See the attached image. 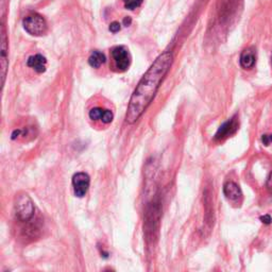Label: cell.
Instances as JSON below:
<instances>
[{
	"label": "cell",
	"mask_w": 272,
	"mask_h": 272,
	"mask_svg": "<svg viewBox=\"0 0 272 272\" xmlns=\"http://www.w3.org/2000/svg\"><path fill=\"white\" fill-rule=\"evenodd\" d=\"M172 62L173 54L171 51H164L146 71L131 96L126 114L127 123H135L147 111V109L156 97L162 82L170 69Z\"/></svg>",
	"instance_id": "obj_1"
},
{
	"label": "cell",
	"mask_w": 272,
	"mask_h": 272,
	"mask_svg": "<svg viewBox=\"0 0 272 272\" xmlns=\"http://www.w3.org/2000/svg\"><path fill=\"white\" fill-rule=\"evenodd\" d=\"M25 30L33 36H41L47 32V23L40 14H31L23 20Z\"/></svg>",
	"instance_id": "obj_2"
},
{
	"label": "cell",
	"mask_w": 272,
	"mask_h": 272,
	"mask_svg": "<svg viewBox=\"0 0 272 272\" xmlns=\"http://www.w3.org/2000/svg\"><path fill=\"white\" fill-rule=\"evenodd\" d=\"M34 204L31 198L24 194L17 197L15 202V212L16 217L20 221H29L34 216Z\"/></svg>",
	"instance_id": "obj_3"
},
{
	"label": "cell",
	"mask_w": 272,
	"mask_h": 272,
	"mask_svg": "<svg viewBox=\"0 0 272 272\" xmlns=\"http://www.w3.org/2000/svg\"><path fill=\"white\" fill-rule=\"evenodd\" d=\"M115 67L119 71H126L131 64V54L123 46L115 47L112 51Z\"/></svg>",
	"instance_id": "obj_4"
},
{
	"label": "cell",
	"mask_w": 272,
	"mask_h": 272,
	"mask_svg": "<svg viewBox=\"0 0 272 272\" xmlns=\"http://www.w3.org/2000/svg\"><path fill=\"white\" fill-rule=\"evenodd\" d=\"M90 175L85 172H78L72 176L73 192L78 198H82L86 195L88 188H90Z\"/></svg>",
	"instance_id": "obj_5"
},
{
	"label": "cell",
	"mask_w": 272,
	"mask_h": 272,
	"mask_svg": "<svg viewBox=\"0 0 272 272\" xmlns=\"http://www.w3.org/2000/svg\"><path fill=\"white\" fill-rule=\"evenodd\" d=\"M9 45H8V36H6L5 27L2 24L1 25V61H0V65H1V79H2V87L5 82L6 71H8L9 67Z\"/></svg>",
	"instance_id": "obj_6"
},
{
	"label": "cell",
	"mask_w": 272,
	"mask_h": 272,
	"mask_svg": "<svg viewBox=\"0 0 272 272\" xmlns=\"http://www.w3.org/2000/svg\"><path fill=\"white\" fill-rule=\"evenodd\" d=\"M239 122L237 120V116H234L231 119L225 121L223 124L220 126V128L215 134V139L216 141H223V139L234 135L237 132Z\"/></svg>",
	"instance_id": "obj_7"
},
{
	"label": "cell",
	"mask_w": 272,
	"mask_h": 272,
	"mask_svg": "<svg viewBox=\"0 0 272 272\" xmlns=\"http://www.w3.org/2000/svg\"><path fill=\"white\" fill-rule=\"evenodd\" d=\"M241 0H223L220 9V21H229L236 15Z\"/></svg>",
	"instance_id": "obj_8"
},
{
	"label": "cell",
	"mask_w": 272,
	"mask_h": 272,
	"mask_svg": "<svg viewBox=\"0 0 272 272\" xmlns=\"http://www.w3.org/2000/svg\"><path fill=\"white\" fill-rule=\"evenodd\" d=\"M223 194L225 198L231 202H239L242 198L240 187L235 182H226L223 186Z\"/></svg>",
	"instance_id": "obj_9"
},
{
	"label": "cell",
	"mask_w": 272,
	"mask_h": 272,
	"mask_svg": "<svg viewBox=\"0 0 272 272\" xmlns=\"http://www.w3.org/2000/svg\"><path fill=\"white\" fill-rule=\"evenodd\" d=\"M240 66L244 69H251L256 63V51L253 47H250L242 51L239 58Z\"/></svg>",
	"instance_id": "obj_10"
},
{
	"label": "cell",
	"mask_w": 272,
	"mask_h": 272,
	"mask_svg": "<svg viewBox=\"0 0 272 272\" xmlns=\"http://www.w3.org/2000/svg\"><path fill=\"white\" fill-rule=\"evenodd\" d=\"M90 118L92 120H100L104 123H109L113 121L114 115L109 109H105L101 108H94L90 111Z\"/></svg>",
	"instance_id": "obj_11"
},
{
	"label": "cell",
	"mask_w": 272,
	"mask_h": 272,
	"mask_svg": "<svg viewBox=\"0 0 272 272\" xmlns=\"http://www.w3.org/2000/svg\"><path fill=\"white\" fill-rule=\"evenodd\" d=\"M27 65L30 68L34 69L36 72L42 73V72L46 71L47 60H46V57L42 54H35V55H31L28 58Z\"/></svg>",
	"instance_id": "obj_12"
},
{
	"label": "cell",
	"mask_w": 272,
	"mask_h": 272,
	"mask_svg": "<svg viewBox=\"0 0 272 272\" xmlns=\"http://www.w3.org/2000/svg\"><path fill=\"white\" fill-rule=\"evenodd\" d=\"M88 63L94 68H99L102 64L106 63V55L98 50H95L88 57Z\"/></svg>",
	"instance_id": "obj_13"
},
{
	"label": "cell",
	"mask_w": 272,
	"mask_h": 272,
	"mask_svg": "<svg viewBox=\"0 0 272 272\" xmlns=\"http://www.w3.org/2000/svg\"><path fill=\"white\" fill-rule=\"evenodd\" d=\"M123 3L124 6H126V9L132 11L139 8L143 3V0H123Z\"/></svg>",
	"instance_id": "obj_14"
},
{
	"label": "cell",
	"mask_w": 272,
	"mask_h": 272,
	"mask_svg": "<svg viewBox=\"0 0 272 272\" xmlns=\"http://www.w3.org/2000/svg\"><path fill=\"white\" fill-rule=\"evenodd\" d=\"M262 142L265 146H269L272 144V134H265L262 137Z\"/></svg>",
	"instance_id": "obj_15"
},
{
	"label": "cell",
	"mask_w": 272,
	"mask_h": 272,
	"mask_svg": "<svg viewBox=\"0 0 272 272\" xmlns=\"http://www.w3.org/2000/svg\"><path fill=\"white\" fill-rule=\"evenodd\" d=\"M109 31L113 33H117L118 31H120V24L117 23V21H114V23L109 25Z\"/></svg>",
	"instance_id": "obj_16"
},
{
	"label": "cell",
	"mask_w": 272,
	"mask_h": 272,
	"mask_svg": "<svg viewBox=\"0 0 272 272\" xmlns=\"http://www.w3.org/2000/svg\"><path fill=\"white\" fill-rule=\"evenodd\" d=\"M261 221L264 224H270L272 222V218L270 217V215H264L261 217Z\"/></svg>",
	"instance_id": "obj_17"
},
{
	"label": "cell",
	"mask_w": 272,
	"mask_h": 272,
	"mask_svg": "<svg viewBox=\"0 0 272 272\" xmlns=\"http://www.w3.org/2000/svg\"><path fill=\"white\" fill-rule=\"evenodd\" d=\"M266 187L268 188L269 192L272 193V172H270V174L268 175L267 181H266Z\"/></svg>",
	"instance_id": "obj_18"
},
{
	"label": "cell",
	"mask_w": 272,
	"mask_h": 272,
	"mask_svg": "<svg viewBox=\"0 0 272 272\" xmlns=\"http://www.w3.org/2000/svg\"><path fill=\"white\" fill-rule=\"evenodd\" d=\"M131 21H132V20H131L130 17H126V18L123 19V25L126 26V27H128V26L131 25Z\"/></svg>",
	"instance_id": "obj_19"
},
{
	"label": "cell",
	"mask_w": 272,
	"mask_h": 272,
	"mask_svg": "<svg viewBox=\"0 0 272 272\" xmlns=\"http://www.w3.org/2000/svg\"><path fill=\"white\" fill-rule=\"evenodd\" d=\"M271 65H272V55H271Z\"/></svg>",
	"instance_id": "obj_20"
}]
</instances>
